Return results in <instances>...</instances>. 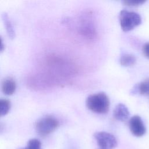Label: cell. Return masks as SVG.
Returning <instances> with one entry per match:
<instances>
[{
	"instance_id": "cell-12",
	"label": "cell",
	"mask_w": 149,
	"mask_h": 149,
	"mask_svg": "<svg viewBox=\"0 0 149 149\" xmlns=\"http://www.w3.org/2000/svg\"><path fill=\"white\" fill-rule=\"evenodd\" d=\"M20 149H42L41 143L40 140L36 139H30L24 148H21Z\"/></svg>"
},
{
	"instance_id": "cell-3",
	"label": "cell",
	"mask_w": 149,
	"mask_h": 149,
	"mask_svg": "<svg viewBox=\"0 0 149 149\" xmlns=\"http://www.w3.org/2000/svg\"><path fill=\"white\" fill-rule=\"evenodd\" d=\"M59 121L52 116H47L39 119L36 123V130L38 134L45 136L54 132L59 126Z\"/></svg>"
},
{
	"instance_id": "cell-7",
	"label": "cell",
	"mask_w": 149,
	"mask_h": 149,
	"mask_svg": "<svg viewBox=\"0 0 149 149\" xmlns=\"http://www.w3.org/2000/svg\"><path fill=\"white\" fill-rule=\"evenodd\" d=\"M16 82L15 80L8 77L3 80L1 84V88L2 92L6 95H12L16 90Z\"/></svg>"
},
{
	"instance_id": "cell-8",
	"label": "cell",
	"mask_w": 149,
	"mask_h": 149,
	"mask_svg": "<svg viewBox=\"0 0 149 149\" xmlns=\"http://www.w3.org/2000/svg\"><path fill=\"white\" fill-rule=\"evenodd\" d=\"M2 20L3 21L5 26L6 30L7 33L8 34V36L10 38H13L15 36V31H14L13 26L11 23V22H10L8 15L6 13H3L2 15Z\"/></svg>"
},
{
	"instance_id": "cell-6",
	"label": "cell",
	"mask_w": 149,
	"mask_h": 149,
	"mask_svg": "<svg viewBox=\"0 0 149 149\" xmlns=\"http://www.w3.org/2000/svg\"><path fill=\"white\" fill-rule=\"evenodd\" d=\"M129 111L127 107L123 104H118L113 110L114 118L120 121L126 120L129 116Z\"/></svg>"
},
{
	"instance_id": "cell-10",
	"label": "cell",
	"mask_w": 149,
	"mask_h": 149,
	"mask_svg": "<svg viewBox=\"0 0 149 149\" xmlns=\"http://www.w3.org/2000/svg\"><path fill=\"white\" fill-rule=\"evenodd\" d=\"M136 86L137 91H139L140 94L144 95H149V79L141 82Z\"/></svg>"
},
{
	"instance_id": "cell-13",
	"label": "cell",
	"mask_w": 149,
	"mask_h": 149,
	"mask_svg": "<svg viewBox=\"0 0 149 149\" xmlns=\"http://www.w3.org/2000/svg\"><path fill=\"white\" fill-rule=\"evenodd\" d=\"M145 0H126L123 1V3L127 6H139L146 2Z\"/></svg>"
},
{
	"instance_id": "cell-9",
	"label": "cell",
	"mask_w": 149,
	"mask_h": 149,
	"mask_svg": "<svg viewBox=\"0 0 149 149\" xmlns=\"http://www.w3.org/2000/svg\"><path fill=\"white\" fill-rule=\"evenodd\" d=\"M120 63L123 66H130L133 65L136 61V57L132 54H124L120 58Z\"/></svg>"
},
{
	"instance_id": "cell-5",
	"label": "cell",
	"mask_w": 149,
	"mask_h": 149,
	"mask_svg": "<svg viewBox=\"0 0 149 149\" xmlns=\"http://www.w3.org/2000/svg\"><path fill=\"white\" fill-rule=\"evenodd\" d=\"M129 127L132 133L136 137L143 136L146 132V126L139 115H134L130 119Z\"/></svg>"
},
{
	"instance_id": "cell-1",
	"label": "cell",
	"mask_w": 149,
	"mask_h": 149,
	"mask_svg": "<svg viewBox=\"0 0 149 149\" xmlns=\"http://www.w3.org/2000/svg\"><path fill=\"white\" fill-rule=\"evenodd\" d=\"M87 107L97 113H105L109 108V100L104 93H98L90 95L86 101Z\"/></svg>"
},
{
	"instance_id": "cell-11",
	"label": "cell",
	"mask_w": 149,
	"mask_h": 149,
	"mask_svg": "<svg viewBox=\"0 0 149 149\" xmlns=\"http://www.w3.org/2000/svg\"><path fill=\"white\" fill-rule=\"evenodd\" d=\"M10 108V101L7 99H1L0 100V113L1 116L6 115Z\"/></svg>"
},
{
	"instance_id": "cell-2",
	"label": "cell",
	"mask_w": 149,
	"mask_h": 149,
	"mask_svg": "<svg viewBox=\"0 0 149 149\" xmlns=\"http://www.w3.org/2000/svg\"><path fill=\"white\" fill-rule=\"evenodd\" d=\"M119 19L121 28L125 31L133 29L141 23V17L139 14L126 10L120 11Z\"/></svg>"
},
{
	"instance_id": "cell-4",
	"label": "cell",
	"mask_w": 149,
	"mask_h": 149,
	"mask_svg": "<svg viewBox=\"0 0 149 149\" xmlns=\"http://www.w3.org/2000/svg\"><path fill=\"white\" fill-rule=\"evenodd\" d=\"M94 136L97 140L99 149H113L117 145L115 136L106 132H96Z\"/></svg>"
},
{
	"instance_id": "cell-14",
	"label": "cell",
	"mask_w": 149,
	"mask_h": 149,
	"mask_svg": "<svg viewBox=\"0 0 149 149\" xmlns=\"http://www.w3.org/2000/svg\"><path fill=\"white\" fill-rule=\"evenodd\" d=\"M143 53L145 57L149 59V42H146L143 46Z\"/></svg>"
}]
</instances>
